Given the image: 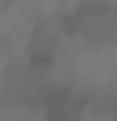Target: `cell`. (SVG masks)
<instances>
[{
  "label": "cell",
  "mask_w": 117,
  "mask_h": 121,
  "mask_svg": "<svg viewBox=\"0 0 117 121\" xmlns=\"http://www.w3.org/2000/svg\"><path fill=\"white\" fill-rule=\"evenodd\" d=\"M63 34H71L80 46H113L117 42V4L113 0H84V4H75V9L63 17V25H58Z\"/></svg>",
  "instance_id": "6da1fadb"
},
{
  "label": "cell",
  "mask_w": 117,
  "mask_h": 121,
  "mask_svg": "<svg viewBox=\"0 0 117 121\" xmlns=\"http://www.w3.org/2000/svg\"><path fill=\"white\" fill-rule=\"evenodd\" d=\"M38 109H42V121H84L88 117V96L67 84H46Z\"/></svg>",
  "instance_id": "7a4b0ae2"
},
{
  "label": "cell",
  "mask_w": 117,
  "mask_h": 121,
  "mask_svg": "<svg viewBox=\"0 0 117 121\" xmlns=\"http://www.w3.org/2000/svg\"><path fill=\"white\" fill-rule=\"evenodd\" d=\"M58 54H63V29L58 25H34L29 38H25V63L46 71L58 63Z\"/></svg>",
  "instance_id": "3957f363"
}]
</instances>
